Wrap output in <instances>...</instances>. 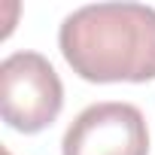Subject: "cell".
<instances>
[{"label": "cell", "instance_id": "cell-3", "mask_svg": "<svg viewBox=\"0 0 155 155\" xmlns=\"http://www.w3.org/2000/svg\"><path fill=\"white\" fill-rule=\"evenodd\" d=\"M61 155H149L146 119L125 101L91 104L64 131Z\"/></svg>", "mask_w": 155, "mask_h": 155}, {"label": "cell", "instance_id": "cell-4", "mask_svg": "<svg viewBox=\"0 0 155 155\" xmlns=\"http://www.w3.org/2000/svg\"><path fill=\"white\" fill-rule=\"evenodd\" d=\"M3 155H9V152H3Z\"/></svg>", "mask_w": 155, "mask_h": 155}, {"label": "cell", "instance_id": "cell-1", "mask_svg": "<svg viewBox=\"0 0 155 155\" xmlns=\"http://www.w3.org/2000/svg\"><path fill=\"white\" fill-rule=\"evenodd\" d=\"M58 46L85 82L155 79V9L146 3H88L58 28Z\"/></svg>", "mask_w": 155, "mask_h": 155}, {"label": "cell", "instance_id": "cell-2", "mask_svg": "<svg viewBox=\"0 0 155 155\" xmlns=\"http://www.w3.org/2000/svg\"><path fill=\"white\" fill-rule=\"evenodd\" d=\"M64 107V85L40 52H12L0 61V116L21 134L49 128Z\"/></svg>", "mask_w": 155, "mask_h": 155}]
</instances>
